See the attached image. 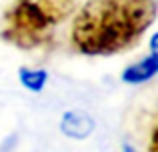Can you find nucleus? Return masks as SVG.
Masks as SVG:
<instances>
[{
  "label": "nucleus",
  "instance_id": "1",
  "mask_svg": "<svg viewBox=\"0 0 158 152\" xmlns=\"http://www.w3.org/2000/svg\"><path fill=\"white\" fill-rule=\"evenodd\" d=\"M156 18V0H86L70 28L74 48L86 56H112L140 42Z\"/></svg>",
  "mask_w": 158,
  "mask_h": 152
},
{
  "label": "nucleus",
  "instance_id": "2",
  "mask_svg": "<svg viewBox=\"0 0 158 152\" xmlns=\"http://www.w3.org/2000/svg\"><path fill=\"white\" fill-rule=\"evenodd\" d=\"M82 0H10L2 18V38L20 48L46 44Z\"/></svg>",
  "mask_w": 158,
  "mask_h": 152
},
{
  "label": "nucleus",
  "instance_id": "3",
  "mask_svg": "<svg viewBox=\"0 0 158 152\" xmlns=\"http://www.w3.org/2000/svg\"><path fill=\"white\" fill-rule=\"evenodd\" d=\"M96 128V122L90 114L82 112V110H68L60 120V130L64 136L72 138V140H84Z\"/></svg>",
  "mask_w": 158,
  "mask_h": 152
},
{
  "label": "nucleus",
  "instance_id": "4",
  "mask_svg": "<svg viewBox=\"0 0 158 152\" xmlns=\"http://www.w3.org/2000/svg\"><path fill=\"white\" fill-rule=\"evenodd\" d=\"M156 72H158V52H150L140 62L128 66L122 72V80L128 84H142V82H148L150 78H154Z\"/></svg>",
  "mask_w": 158,
  "mask_h": 152
},
{
  "label": "nucleus",
  "instance_id": "5",
  "mask_svg": "<svg viewBox=\"0 0 158 152\" xmlns=\"http://www.w3.org/2000/svg\"><path fill=\"white\" fill-rule=\"evenodd\" d=\"M18 78H20V84L26 90H30V92H42L44 86H46L48 74L42 68H20Z\"/></svg>",
  "mask_w": 158,
  "mask_h": 152
},
{
  "label": "nucleus",
  "instance_id": "6",
  "mask_svg": "<svg viewBox=\"0 0 158 152\" xmlns=\"http://www.w3.org/2000/svg\"><path fill=\"white\" fill-rule=\"evenodd\" d=\"M122 152H138V150H134V148H132V146L124 144V146H122Z\"/></svg>",
  "mask_w": 158,
  "mask_h": 152
}]
</instances>
